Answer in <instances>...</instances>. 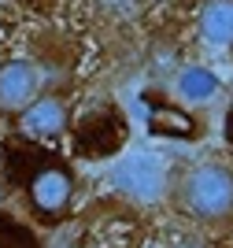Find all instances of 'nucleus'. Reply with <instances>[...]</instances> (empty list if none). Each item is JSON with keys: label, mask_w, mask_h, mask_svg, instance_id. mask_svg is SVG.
Masks as SVG:
<instances>
[{"label": "nucleus", "mask_w": 233, "mask_h": 248, "mask_svg": "<svg viewBox=\"0 0 233 248\" xmlns=\"http://www.w3.org/2000/svg\"><path fill=\"white\" fill-rule=\"evenodd\" d=\"M171 204L211 233H233V159L203 155L174 170Z\"/></svg>", "instance_id": "obj_1"}, {"label": "nucleus", "mask_w": 233, "mask_h": 248, "mask_svg": "<svg viewBox=\"0 0 233 248\" xmlns=\"http://www.w3.org/2000/svg\"><path fill=\"white\" fill-rule=\"evenodd\" d=\"M171 182H174V170L152 152H130L126 159H119L111 167L115 193L141 207H152L159 200H167L171 197Z\"/></svg>", "instance_id": "obj_2"}, {"label": "nucleus", "mask_w": 233, "mask_h": 248, "mask_svg": "<svg viewBox=\"0 0 233 248\" xmlns=\"http://www.w3.org/2000/svg\"><path fill=\"white\" fill-rule=\"evenodd\" d=\"M41 93H45V71L33 60L22 56L0 60V115L19 119Z\"/></svg>", "instance_id": "obj_3"}, {"label": "nucleus", "mask_w": 233, "mask_h": 248, "mask_svg": "<svg viewBox=\"0 0 233 248\" xmlns=\"http://www.w3.org/2000/svg\"><path fill=\"white\" fill-rule=\"evenodd\" d=\"M171 96L182 108H189V111H207V108H215L226 96V85L215 67L189 60L171 71Z\"/></svg>", "instance_id": "obj_4"}, {"label": "nucleus", "mask_w": 233, "mask_h": 248, "mask_svg": "<svg viewBox=\"0 0 233 248\" xmlns=\"http://www.w3.org/2000/svg\"><path fill=\"white\" fill-rule=\"evenodd\" d=\"M30 204L37 207V215L45 218H56L71 207L74 197V178L63 163H41L37 170L30 174Z\"/></svg>", "instance_id": "obj_5"}, {"label": "nucleus", "mask_w": 233, "mask_h": 248, "mask_svg": "<svg viewBox=\"0 0 233 248\" xmlns=\"http://www.w3.org/2000/svg\"><path fill=\"white\" fill-rule=\"evenodd\" d=\"M67 123H71V108H67L63 93H41L37 100L15 119L19 134L30 137V141H56V137H63Z\"/></svg>", "instance_id": "obj_6"}, {"label": "nucleus", "mask_w": 233, "mask_h": 248, "mask_svg": "<svg viewBox=\"0 0 233 248\" xmlns=\"http://www.w3.org/2000/svg\"><path fill=\"white\" fill-rule=\"evenodd\" d=\"M196 33L215 48H233V0H203L196 11Z\"/></svg>", "instance_id": "obj_7"}, {"label": "nucleus", "mask_w": 233, "mask_h": 248, "mask_svg": "<svg viewBox=\"0 0 233 248\" xmlns=\"http://www.w3.org/2000/svg\"><path fill=\"white\" fill-rule=\"evenodd\" d=\"M167 248H207L203 241H196V237H178V241H171Z\"/></svg>", "instance_id": "obj_8"}, {"label": "nucleus", "mask_w": 233, "mask_h": 248, "mask_svg": "<svg viewBox=\"0 0 233 248\" xmlns=\"http://www.w3.org/2000/svg\"><path fill=\"white\" fill-rule=\"evenodd\" d=\"M144 4H159V0H144Z\"/></svg>", "instance_id": "obj_9"}, {"label": "nucleus", "mask_w": 233, "mask_h": 248, "mask_svg": "<svg viewBox=\"0 0 233 248\" xmlns=\"http://www.w3.org/2000/svg\"><path fill=\"white\" fill-rule=\"evenodd\" d=\"M0 4H8V0H0Z\"/></svg>", "instance_id": "obj_10"}]
</instances>
